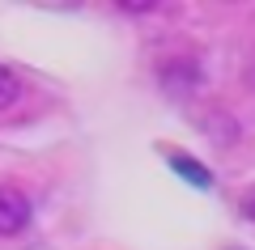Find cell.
<instances>
[{"label":"cell","instance_id":"6da1fadb","mask_svg":"<svg viewBox=\"0 0 255 250\" xmlns=\"http://www.w3.org/2000/svg\"><path fill=\"white\" fill-rule=\"evenodd\" d=\"M30 199L21 195V191L13 187H0V238H13V233H21L30 225Z\"/></svg>","mask_w":255,"mask_h":250},{"label":"cell","instance_id":"7a4b0ae2","mask_svg":"<svg viewBox=\"0 0 255 250\" xmlns=\"http://www.w3.org/2000/svg\"><path fill=\"white\" fill-rule=\"evenodd\" d=\"M196 85H200V68H196L191 60H174V64L162 68V89L174 93V98H187Z\"/></svg>","mask_w":255,"mask_h":250},{"label":"cell","instance_id":"3957f363","mask_svg":"<svg viewBox=\"0 0 255 250\" xmlns=\"http://www.w3.org/2000/svg\"><path fill=\"white\" fill-rule=\"evenodd\" d=\"M170 166H174V170H179V174H183V178H187V182H196V187H213V174L204 170L200 161L183 157V153H170Z\"/></svg>","mask_w":255,"mask_h":250},{"label":"cell","instance_id":"277c9868","mask_svg":"<svg viewBox=\"0 0 255 250\" xmlns=\"http://www.w3.org/2000/svg\"><path fill=\"white\" fill-rule=\"evenodd\" d=\"M17 93H21V81H17V72L0 64V110H9L13 102H17Z\"/></svg>","mask_w":255,"mask_h":250},{"label":"cell","instance_id":"5b68a950","mask_svg":"<svg viewBox=\"0 0 255 250\" xmlns=\"http://www.w3.org/2000/svg\"><path fill=\"white\" fill-rule=\"evenodd\" d=\"M238 208H243V216H247V221H255V191H247Z\"/></svg>","mask_w":255,"mask_h":250}]
</instances>
